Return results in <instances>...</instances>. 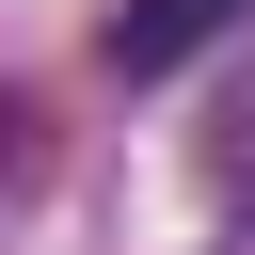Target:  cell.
<instances>
[{
    "label": "cell",
    "mask_w": 255,
    "mask_h": 255,
    "mask_svg": "<svg viewBox=\"0 0 255 255\" xmlns=\"http://www.w3.org/2000/svg\"><path fill=\"white\" fill-rule=\"evenodd\" d=\"M223 255H255V207H239V239H223Z\"/></svg>",
    "instance_id": "7a4b0ae2"
},
{
    "label": "cell",
    "mask_w": 255,
    "mask_h": 255,
    "mask_svg": "<svg viewBox=\"0 0 255 255\" xmlns=\"http://www.w3.org/2000/svg\"><path fill=\"white\" fill-rule=\"evenodd\" d=\"M223 32H239V0H112L96 48H112V80H175V64L223 48Z\"/></svg>",
    "instance_id": "6da1fadb"
}]
</instances>
